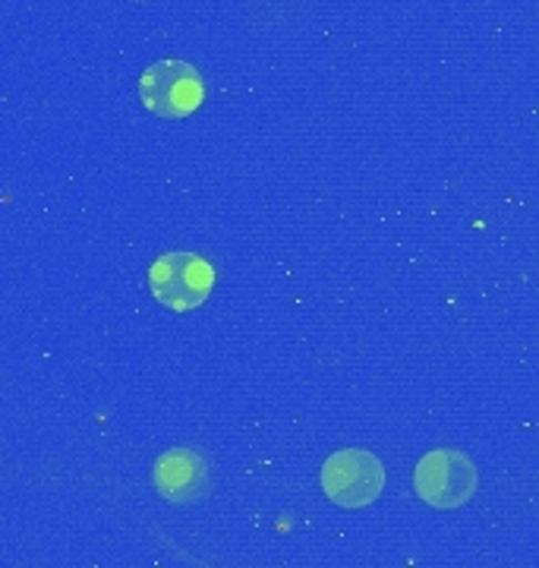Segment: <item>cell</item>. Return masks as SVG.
<instances>
[{
  "mask_svg": "<svg viewBox=\"0 0 539 568\" xmlns=\"http://www.w3.org/2000/svg\"><path fill=\"white\" fill-rule=\"evenodd\" d=\"M322 489L340 508L373 506L385 489V467L366 448H340L322 465Z\"/></svg>",
  "mask_w": 539,
  "mask_h": 568,
  "instance_id": "obj_4",
  "label": "cell"
},
{
  "mask_svg": "<svg viewBox=\"0 0 539 568\" xmlns=\"http://www.w3.org/2000/svg\"><path fill=\"white\" fill-rule=\"evenodd\" d=\"M215 287V268L200 253H164L149 268V291L174 313L200 310Z\"/></svg>",
  "mask_w": 539,
  "mask_h": 568,
  "instance_id": "obj_1",
  "label": "cell"
},
{
  "mask_svg": "<svg viewBox=\"0 0 539 568\" xmlns=\"http://www.w3.org/2000/svg\"><path fill=\"white\" fill-rule=\"evenodd\" d=\"M140 99L145 111H152L155 118L180 121L205 102V82L193 63L167 58L145 67L140 77Z\"/></svg>",
  "mask_w": 539,
  "mask_h": 568,
  "instance_id": "obj_2",
  "label": "cell"
},
{
  "mask_svg": "<svg viewBox=\"0 0 539 568\" xmlns=\"http://www.w3.org/2000/svg\"><path fill=\"white\" fill-rule=\"evenodd\" d=\"M155 489L167 503H196L212 493V465L196 448H171L155 465Z\"/></svg>",
  "mask_w": 539,
  "mask_h": 568,
  "instance_id": "obj_5",
  "label": "cell"
},
{
  "mask_svg": "<svg viewBox=\"0 0 539 568\" xmlns=\"http://www.w3.org/2000/svg\"><path fill=\"white\" fill-rule=\"evenodd\" d=\"M477 487L479 474L474 462L451 448H436V452L423 455L414 470V489L419 499L426 506L441 508V511L467 506Z\"/></svg>",
  "mask_w": 539,
  "mask_h": 568,
  "instance_id": "obj_3",
  "label": "cell"
}]
</instances>
